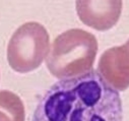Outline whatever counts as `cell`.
Masks as SVG:
<instances>
[{
	"label": "cell",
	"mask_w": 129,
	"mask_h": 121,
	"mask_svg": "<svg viewBox=\"0 0 129 121\" xmlns=\"http://www.w3.org/2000/svg\"><path fill=\"white\" fill-rule=\"evenodd\" d=\"M50 51V37L45 26L29 21L13 33L7 47L10 67L19 73L37 69Z\"/></svg>",
	"instance_id": "cell-3"
},
{
	"label": "cell",
	"mask_w": 129,
	"mask_h": 121,
	"mask_svg": "<svg viewBox=\"0 0 129 121\" xmlns=\"http://www.w3.org/2000/svg\"><path fill=\"white\" fill-rule=\"evenodd\" d=\"M33 121H123L122 101L91 69L54 83L40 99Z\"/></svg>",
	"instance_id": "cell-1"
},
{
	"label": "cell",
	"mask_w": 129,
	"mask_h": 121,
	"mask_svg": "<svg viewBox=\"0 0 129 121\" xmlns=\"http://www.w3.org/2000/svg\"><path fill=\"white\" fill-rule=\"evenodd\" d=\"M96 53L98 41L92 34L71 28L54 40L46 57V65L57 78L76 77L92 69Z\"/></svg>",
	"instance_id": "cell-2"
},
{
	"label": "cell",
	"mask_w": 129,
	"mask_h": 121,
	"mask_svg": "<svg viewBox=\"0 0 129 121\" xmlns=\"http://www.w3.org/2000/svg\"><path fill=\"white\" fill-rule=\"evenodd\" d=\"M96 71L114 89H127L129 87V39L121 46L106 50L100 57Z\"/></svg>",
	"instance_id": "cell-5"
},
{
	"label": "cell",
	"mask_w": 129,
	"mask_h": 121,
	"mask_svg": "<svg viewBox=\"0 0 129 121\" xmlns=\"http://www.w3.org/2000/svg\"><path fill=\"white\" fill-rule=\"evenodd\" d=\"M122 6V0H76L79 19L100 32L108 31L118 22Z\"/></svg>",
	"instance_id": "cell-4"
},
{
	"label": "cell",
	"mask_w": 129,
	"mask_h": 121,
	"mask_svg": "<svg viewBox=\"0 0 129 121\" xmlns=\"http://www.w3.org/2000/svg\"><path fill=\"white\" fill-rule=\"evenodd\" d=\"M25 111L21 99L10 90H0V121H24Z\"/></svg>",
	"instance_id": "cell-6"
}]
</instances>
